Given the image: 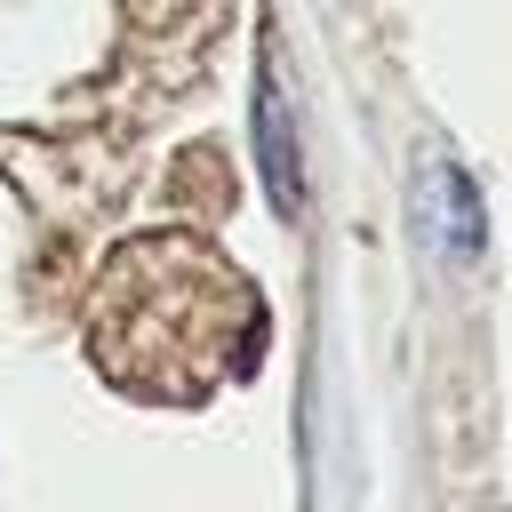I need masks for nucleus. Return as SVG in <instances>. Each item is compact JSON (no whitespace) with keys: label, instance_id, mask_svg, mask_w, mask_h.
<instances>
[{"label":"nucleus","instance_id":"f03ea898","mask_svg":"<svg viewBox=\"0 0 512 512\" xmlns=\"http://www.w3.org/2000/svg\"><path fill=\"white\" fill-rule=\"evenodd\" d=\"M408 208H416V240H424L448 272H472V264L488 256V200H480V184H472L448 152H432V160L416 168Z\"/></svg>","mask_w":512,"mask_h":512},{"label":"nucleus","instance_id":"f257e3e1","mask_svg":"<svg viewBox=\"0 0 512 512\" xmlns=\"http://www.w3.org/2000/svg\"><path fill=\"white\" fill-rule=\"evenodd\" d=\"M264 288L200 232H128L88 288L80 344L88 368L144 408H200L256 376Z\"/></svg>","mask_w":512,"mask_h":512},{"label":"nucleus","instance_id":"7ed1b4c3","mask_svg":"<svg viewBox=\"0 0 512 512\" xmlns=\"http://www.w3.org/2000/svg\"><path fill=\"white\" fill-rule=\"evenodd\" d=\"M256 168H264L272 208L296 216V208H304V144H296V104H288L272 56H264V72H256Z\"/></svg>","mask_w":512,"mask_h":512}]
</instances>
